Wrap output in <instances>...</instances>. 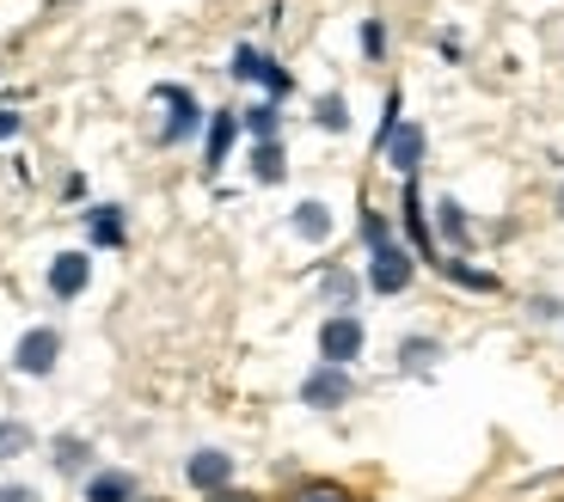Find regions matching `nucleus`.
Listing matches in <instances>:
<instances>
[{
  "instance_id": "nucleus-11",
  "label": "nucleus",
  "mask_w": 564,
  "mask_h": 502,
  "mask_svg": "<svg viewBox=\"0 0 564 502\" xmlns=\"http://www.w3.org/2000/svg\"><path fill=\"white\" fill-rule=\"evenodd\" d=\"M234 135H240V111H215L209 129H203V166L221 172L227 154H234Z\"/></svg>"
},
{
  "instance_id": "nucleus-6",
  "label": "nucleus",
  "mask_w": 564,
  "mask_h": 502,
  "mask_svg": "<svg viewBox=\"0 0 564 502\" xmlns=\"http://www.w3.org/2000/svg\"><path fill=\"white\" fill-rule=\"evenodd\" d=\"M160 105H166V123H160V141H166V148H178V141H191L203 129V105L191 92H184V86H160Z\"/></svg>"
},
{
  "instance_id": "nucleus-29",
  "label": "nucleus",
  "mask_w": 564,
  "mask_h": 502,
  "mask_svg": "<svg viewBox=\"0 0 564 502\" xmlns=\"http://www.w3.org/2000/svg\"><path fill=\"white\" fill-rule=\"evenodd\" d=\"M209 502H258V496H246V490H215Z\"/></svg>"
},
{
  "instance_id": "nucleus-2",
  "label": "nucleus",
  "mask_w": 564,
  "mask_h": 502,
  "mask_svg": "<svg viewBox=\"0 0 564 502\" xmlns=\"http://www.w3.org/2000/svg\"><path fill=\"white\" fill-rule=\"evenodd\" d=\"M234 80H252V86H264V98H282L289 86H295V74L282 68L276 56H264V50L240 43V50H234Z\"/></svg>"
},
{
  "instance_id": "nucleus-5",
  "label": "nucleus",
  "mask_w": 564,
  "mask_h": 502,
  "mask_svg": "<svg viewBox=\"0 0 564 502\" xmlns=\"http://www.w3.org/2000/svg\"><path fill=\"white\" fill-rule=\"evenodd\" d=\"M56 362H62V331L31 325V331L19 337V349H13V368H19V374H31V380H43V374H56Z\"/></svg>"
},
{
  "instance_id": "nucleus-17",
  "label": "nucleus",
  "mask_w": 564,
  "mask_h": 502,
  "mask_svg": "<svg viewBox=\"0 0 564 502\" xmlns=\"http://www.w3.org/2000/svg\"><path fill=\"white\" fill-rule=\"evenodd\" d=\"M436 362H442L436 337H405V343H399V368H405V374H430Z\"/></svg>"
},
{
  "instance_id": "nucleus-22",
  "label": "nucleus",
  "mask_w": 564,
  "mask_h": 502,
  "mask_svg": "<svg viewBox=\"0 0 564 502\" xmlns=\"http://www.w3.org/2000/svg\"><path fill=\"white\" fill-rule=\"evenodd\" d=\"M240 123L252 129L258 141H276V129H282V111H276V98H264V105H252V111H246Z\"/></svg>"
},
{
  "instance_id": "nucleus-25",
  "label": "nucleus",
  "mask_w": 564,
  "mask_h": 502,
  "mask_svg": "<svg viewBox=\"0 0 564 502\" xmlns=\"http://www.w3.org/2000/svg\"><path fill=\"white\" fill-rule=\"evenodd\" d=\"M362 239H368V251H381V245H393V233H387V215L381 209H362Z\"/></svg>"
},
{
  "instance_id": "nucleus-14",
  "label": "nucleus",
  "mask_w": 564,
  "mask_h": 502,
  "mask_svg": "<svg viewBox=\"0 0 564 502\" xmlns=\"http://www.w3.org/2000/svg\"><path fill=\"white\" fill-rule=\"evenodd\" d=\"M86 233H93V245H123L129 221H123L117 203H99V209H86Z\"/></svg>"
},
{
  "instance_id": "nucleus-27",
  "label": "nucleus",
  "mask_w": 564,
  "mask_h": 502,
  "mask_svg": "<svg viewBox=\"0 0 564 502\" xmlns=\"http://www.w3.org/2000/svg\"><path fill=\"white\" fill-rule=\"evenodd\" d=\"M0 502H37V490L31 484H0Z\"/></svg>"
},
{
  "instance_id": "nucleus-16",
  "label": "nucleus",
  "mask_w": 564,
  "mask_h": 502,
  "mask_svg": "<svg viewBox=\"0 0 564 502\" xmlns=\"http://www.w3.org/2000/svg\"><path fill=\"white\" fill-rule=\"evenodd\" d=\"M282 502H362L350 484H338V478H307V484H295Z\"/></svg>"
},
{
  "instance_id": "nucleus-4",
  "label": "nucleus",
  "mask_w": 564,
  "mask_h": 502,
  "mask_svg": "<svg viewBox=\"0 0 564 502\" xmlns=\"http://www.w3.org/2000/svg\"><path fill=\"white\" fill-rule=\"evenodd\" d=\"M411 276H417V258H411L405 245L368 251V288H375V294H405Z\"/></svg>"
},
{
  "instance_id": "nucleus-21",
  "label": "nucleus",
  "mask_w": 564,
  "mask_h": 502,
  "mask_svg": "<svg viewBox=\"0 0 564 502\" xmlns=\"http://www.w3.org/2000/svg\"><path fill=\"white\" fill-rule=\"evenodd\" d=\"M313 123H319V129H332V135H344V129H350V105H344L338 92H325L319 105H313Z\"/></svg>"
},
{
  "instance_id": "nucleus-26",
  "label": "nucleus",
  "mask_w": 564,
  "mask_h": 502,
  "mask_svg": "<svg viewBox=\"0 0 564 502\" xmlns=\"http://www.w3.org/2000/svg\"><path fill=\"white\" fill-rule=\"evenodd\" d=\"M381 50H387V25H381V19H368V25H362V56L381 62Z\"/></svg>"
},
{
  "instance_id": "nucleus-19",
  "label": "nucleus",
  "mask_w": 564,
  "mask_h": 502,
  "mask_svg": "<svg viewBox=\"0 0 564 502\" xmlns=\"http://www.w3.org/2000/svg\"><path fill=\"white\" fill-rule=\"evenodd\" d=\"M319 288H325V307L350 313V307H356V288H362V282H356L350 270H325V282H319Z\"/></svg>"
},
{
  "instance_id": "nucleus-8",
  "label": "nucleus",
  "mask_w": 564,
  "mask_h": 502,
  "mask_svg": "<svg viewBox=\"0 0 564 502\" xmlns=\"http://www.w3.org/2000/svg\"><path fill=\"white\" fill-rule=\"evenodd\" d=\"M86 282H93V258H86V251H56V258H50V294H56V301H80Z\"/></svg>"
},
{
  "instance_id": "nucleus-10",
  "label": "nucleus",
  "mask_w": 564,
  "mask_h": 502,
  "mask_svg": "<svg viewBox=\"0 0 564 502\" xmlns=\"http://www.w3.org/2000/svg\"><path fill=\"white\" fill-rule=\"evenodd\" d=\"M86 502H141V484L123 466H99V472H86Z\"/></svg>"
},
{
  "instance_id": "nucleus-18",
  "label": "nucleus",
  "mask_w": 564,
  "mask_h": 502,
  "mask_svg": "<svg viewBox=\"0 0 564 502\" xmlns=\"http://www.w3.org/2000/svg\"><path fill=\"white\" fill-rule=\"evenodd\" d=\"M252 178H258V184H282V178H289L282 141H258V148H252Z\"/></svg>"
},
{
  "instance_id": "nucleus-31",
  "label": "nucleus",
  "mask_w": 564,
  "mask_h": 502,
  "mask_svg": "<svg viewBox=\"0 0 564 502\" xmlns=\"http://www.w3.org/2000/svg\"><path fill=\"white\" fill-rule=\"evenodd\" d=\"M148 502H160V496H148Z\"/></svg>"
},
{
  "instance_id": "nucleus-13",
  "label": "nucleus",
  "mask_w": 564,
  "mask_h": 502,
  "mask_svg": "<svg viewBox=\"0 0 564 502\" xmlns=\"http://www.w3.org/2000/svg\"><path fill=\"white\" fill-rule=\"evenodd\" d=\"M50 466H56L62 478H86L93 472V441H86V435H56V441H50Z\"/></svg>"
},
{
  "instance_id": "nucleus-15",
  "label": "nucleus",
  "mask_w": 564,
  "mask_h": 502,
  "mask_svg": "<svg viewBox=\"0 0 564 502\" xmlns=\"http://www.w3.org/2000/svg\"><path fill=\"white\" fill-rule=\"evenodd\" d=\"M289 221H295V233L307 239V245H325V239H332V209H325V203H295Z\"/></svg>"
},
{
  "instance_id": "nucleus-9",
  "label": "nucleus",
  "mask_w": 564,
  "mask_h": 502,
  "mask_svg": "<svg viewBox=\"0 0 564 502\" xmlns=\"http://www.w3.org/2000/svg\"><path fill=\"white\" fill-rule=\"evenodd\" d=\"M399 215H405V233H411V245H417V258H423V264H442L436 239H430V215H423L417 178H405V196H399Z\"/></svg>"
},
{
  "instance_id": "nucleus-12",
  "label": "nucleus",
  "mask_w": 564,
  "mask_h": 502,
  "mask_svg": "<svg viewBox=\"0 0 564 502\" xmlns=\"http://www.w3.org/2000/svg\"><path fill=\"white\" fill-rule=\"evenodd\" d=\"M381 154H387V166H399L405 178H417V166H423V129L417 123H399L393 135L381 141Z\"/></svg>"
},
{
  "instance_id": "nucleus-3",
  "label": "nucleus",
  "mask_w": 564,
  "mask_h": 502,
  "mask_svg": "<svg viewBox=\"0 0 564 502\" xmlns=\"http://www.w3.org/2000/svg\"><path fill=\"white\" fill-rule=\"evenodd\" d=\"M350 392H356L350 368L319 362L307 380H301V405H313V411H344V405H350Z\"/></svg>"
},
{
  "instance_id": "nucleus-23",
  "label": "nucleus",
  "mask_w": 564,
  "mask_h": 502,
  "mask_svg": "<svg viewBox=\"0 0 564 502\" xmlns=\"http://www.w3.org/2000/svg\"><path fill=\"white\" fill-rule=\"evenodd\" d=\"M436 270H448V276L460 282V288H479V294H491V288H497V276H491V270H473V264H460V258H442Z\"/></svg>"
},
{
  "instance_id": "nucleus-30",
  "label": "nucleus",
  "mask_w": 564,
  "mask_h": 502,
  "mask_svg": "<svg viewBox=\"0 0 564 502\" xmlns=\"http://www.w3.org/2000/svg\"><path fill=\"white\" fill-rule=\"evenodd\" d=\"M552 203H558V215H564V184H558V196H552Z\"/></svg>"
},
{
  "instance_id": "nucleus-28",
  "label": "nucleus",
  "mask_w": 564,
  "mask_h": 502,
  "mask_svg": "<svg viewBox=\"0 0 564 502\" xmlns=\"http://www.w3.org/2000/svg\"><path fill=\"white\" fill-rule=\"evenodd\" d=\"M19 135V111H0V141H13Z\"/></svg>"
},
{
  "instance_id": "nucleus-24",
  "label": "nucleus",
  "mask_w": 564,
  "mask_h": 502,
  "mask_svg": "<svg viewBox=\"0 0 564 502\" xmlns=\"http://www.w3.org/2000/svg\"><path fill=\"white\" fill-rule=\"evenodd\" d=\"M436 209H442V233H448L454 245H466V233H473V221H466V209L454 203V196H442Z\"/></svg>"
},
{
  "instance_id": "nucleus-7",
  "label": "nucleus",
  "mask_w": 564,
  "mask_h": 502,
  "mask_svg": "<svg viewBox=\"0 0 564 502\" xmlns=\"http://www.w3.org/2000/svg\"><path fill=\"white\" fill-rule=\"evenodd\" d=\"M184 478H191L203 496H215V490L234 484V454H221V447H197V454L184 460Z\"/></svg>"
},
{
  "instance_id": "nucleus-1",
  "label": "nucleus",
  "mask_w": 564,
  "mask_h": 502,
  "mask_svg": "<svg viewBox=\"0 0 564 502\" xmlns=\"http://www.w3.org/2000/svg\"><path fill=\"white\" fill-rule=\"evenodd\" d=\"M362 343H368V331H362L356 313H332V319L319 325V362H332V368H350L356 356H362Z\"/></svg>"
},
{
  "instance_id": "nucleus-20",
  "label": "nucleus",
  "mask_w": 564,
  "mask_h": 502,
  "mask_svg": "<svg viewBox=\"0 0 564 502\" xmlns=\"http://www.w3.org/2000/svg\"><path fill=\"white\" fill-rule=\"evenodd\" d=\"M31 423H19V417H0V460H19V454H31Z\"/></svg>"
}]
</instances>
